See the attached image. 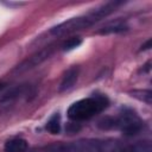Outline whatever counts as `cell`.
<instances>
[{"instance_id": "6da1fadb", "label": "cell", "mask_w": 152, "mask_h": 152, "mask_svg": "<svg viewBox=\"0 0 152 152\" xmlns=\"http://www.w3.org/2000/svg\"><path fill=\"white\" fill-rule=\"evenodd\" d=\"M121 2H119V1L106 2V4L101 5L100 7L95 8L94 11L88 12L87 14L70 18V19L53 26L50 30V33L52 36L59 37V36H65V34H69V33H72V32H76V31H80L83 28H88V27L93 26L95 23H97L101 19L109 15L116 8V6H119Z\"/></svg>"}, {"instance_id": "7a4b0ae2", "label": "cell", "mask_w": 152, "mask_h": 152, "mask_svg": "<svg viewBox=\"0 0 152 152\" xmlns=\"http://www.w3.org/2000/svg\"><path fill=\"white\" fill-rule=\"evenodd\" d=\"M109 104V100L104 95H93L86 99H81L70 104L68 108V118L71 121L81 122L94 118L103 112Z\"/></svg>"}, {"instance_id": "3957f363", "label": "cell", "mask_w": 152, "mask_h": 152, "mask_svg": "<svg viewBox=\"0 0 152 152\" xmlns=\"http://www.w3.org/2000/svg\"><path fill=\"white\" fill-rule=\"evenodd\" d=\"M142 121L132 109L125 108L116 118H106L100 121L102 128H116L126 135H134L142 128Z\"/></svg>"}, {"instance_id": "277c9868", "label": "cell", "mask_w": 152, "mask_h": 152, "mask_svg": "<svg viewBox=\"0 0 152 152\" xmlns=\"http://www.w3.org/2000/svg\"><path fill=\"white\" fill-rule=\"evenodd\" d=\"M52 53V50L51 48H45L38 52H36L34 55L30 56L27 59H25L20 65H18L17 70L18 71H25V70H28V69H32L37 65H39L40 63H43L45 59H48Z\"/></svg>"}, {"instance_id": "5b68a950", "label": "cell", "mask_w": 152, "mask_h": 152, "mask_svg": "<svg viewBox=\"0 0 152 152\" xmlns=\"http://www.w3.org/2000/svg\"><path fill=\"white\" fill-rule=\"evenodd\" d=\"M78 75H80V68L77 65H74V66L69 68L64 72L63 77H62V81L59 83L58 90L59 91H66V90L71 89L75 86V83L77 82Z\"/></svg>"}, {"instance_id": "8992f818", "label": "cell", "mask_w": 152, "mask_h": 152, "mask_svg": "<svg viewBox=\"0 0 152 152\" xmlns=\"http://www.w3.org/2000/svg\"><path fill=\"white\" fill-rule=\"evenodd\" d=\"M27 141L24 138H11L8 139L5 145H4V150L5 152H25L27 150Z\"/></svg>"}, {"instance_id": "52a82bcc", "label": "cell", "mask_w": 152, "mask_h": 152, "mask_svg": "<svg viewBox=\"0 0 152 152\" xmlns=\"http://www.w3.org/2000/svg\"><path fill=\"white\" fill-rule=\"evenodd\" d=\"M128 26L125 24V23H121V21H115V23H110L108 25H106L104 27H102L99 33L100 34H112V33H121V32H125L127 31Z\"/></svg>"}, {"instance_id": "ba28073f", "label": "cell", "mask_w": 152, "mask_h": 152, "mask_svg": "<svg viewBox=\"0 0 152 152\" xmlns=\"http://www.w3.org/2000/svg\"><path fill=\"white\" fill-rule=\"evenodd\" d=\"M62 128V124H61V115L58 113H55L49 121L46 122V129L51 133V134H59Z\"/></svg>"}, {"instance_id": "9c48e42d", "label": "cell", "mask_w": 152, "mask_h": 152, "mask_svg": "<svg viewBox=\"0 0 152 152\" xmlns=\"http://www.w3.org/2000/svg\"><path fill=\"white\" fill-rule=\"evenodd\" d=\"M81 44H82V39L80 37H71V38H68L63 43L62 49L64 51H70V50H74L76 48H78Z\"/></svg>"}, {"instance_id": "30bf717a", "label": "cell", "mask_w": 152, "mask_h": 152, "mask_svg": "<svg viewBox=\"0 0 152 152\" xmlns=\"http://www.w3.org/2000/svg\"><path fill=\"white\" fill-rule=\"evenodd\" d=\"M132 96L141 100L142 102H145L147 104H151V96L152 95H151L150 90H145V89H142V90H133L132 91Z\"/></svg>"}, {"instance_id": "8fae6325", "label": "cell", "mask_w": 152, "mask_h": 152, "mask_svg": "<svg viewBox=\"0 0 152 152\" xmlns=\"http://www.w3.org/2000/svg\"><path fill=\"white\" fill-rule=\"evenodd\" d=\"M151 48V39H148L142 46H141V50H147V49H150Z\"/></svg>"}, {"instance_id": "7c38bea8", "label": "cell", "mask_w": 152, "mask_h": 152, "mask_svg": "<svg viewBox=\"0 0 152 152\" xmlns=\"http://www.w3.org/2000/svg\"><path fill=\"white\" fill-rule=\"evenodd\" d=\"M5 87H6V83H4V82L0 81V91H1L2 89H5Z\"/></svg>"}, {"instance_id": "4fadbf2b", "label": "cell", "mask_w": 152, "mask_h": 152, "mask_svg": "<svg viewBox=\"0 0 152 152\" xmlns=\"http://www.w3.org/2000/svg\"><path fill=\"white\" fill-rule=\"evenodd\" d=\"M124 152H137V151H135V148H132V150H126Z\"/></svg>"}]
</instances>
